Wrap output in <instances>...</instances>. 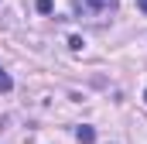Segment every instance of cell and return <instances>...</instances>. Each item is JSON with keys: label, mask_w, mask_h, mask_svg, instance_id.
Here are the masks:
<instances>
[{"label": "cell", "mask_w": 147, "mask_h": 144, "mask_svg": "<svg viewBox=\"0 0 147 144\" xmlns=\"http://www.w3.org/2000/svg\"><path fill=\"white\" fill-rule=\"evenodd\" d=\"M72 10L79 17H89V21H103L116 10V0H72Z\"/></svg>", "instance_id": "cell-1"}, {"label": "cell", "mask_w": 147, "mask_h": 144, "mask_svg": "<svg viewBox=\"0 0 147 144\" xmlns=\"http://www.w3.org/2000/svg\"><path fill=\"white\" fill-rule=\"evenodd\" d=\"M75 134H79V141H82V144H89L92 137H96V130H92V127H79Z\"/></svg>", "instance_id": "cell-2"}, {"label": "cell", "mask_w": 147, "mask_h": 144, "mask_svg": "<svg viewBox=\"0 0 147 144\" xmlns=\"http://www.w3.org/2000/svg\"><path fill=\"white\" fill-rule=\"evenodd\" d=\"M10 86H14V82H10V75H7V72L0 69V89H3V93H7V89H10Z\"/></svg>", "instance_id": "cell-3"}, {"label": "cell", "mask_w": 147, "mask_h": 144, "mask_svg": "<svg viewBox=\"0 0 147 144\" xmlns=\"http://www.w3.org/2000/svg\"><path fill=\"white\" fill-rule=\"evenodd\" d=\"M38 10H41V14H48V10H51V0H38Z\"/></svg>", "instance_id": "cell-4"}, {"label": "cell", "mask_w": 147, "mask_h": 144, "mask_svg": "<svg viewBox=\"0 0 147 144\" xmlns=\"http://www.w3.org/2000/svg\"><path fill=\"white\" fill-rule=\"evenodd\" d=\"M137 7H140V10H144V14H147V0H137Z\"/></svg>", "instance_id": "cell-5"}, {"label": "cell", "mask_w": 147, "mask_h": 144, "mask_svg": "<svg viewBox=\"0 0 147 144\" xmlns=\"http://www.w3.org/2000/svg\"><path fill=\"white\" fill-rule=\"evenodd\" d=\"M144 100H147V93H144Z\"/></svg>", "instance_id": "cell-6"}]
</instances>
